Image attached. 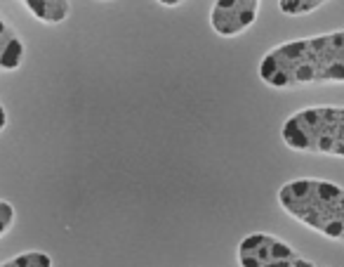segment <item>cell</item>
Wrapping results in <instances>:
<instances>
[{
    "label": "cell",
    "instance_id": "obj_6",
    "mask_svg": "<svg viewBox=\"0 0 344 267\" xmlns=\"http://www.w3.org/2000/svg\"><path fill=\"white\" fill-rule=\"evenodd\" d=\"M15 220V211H12V206L8 201H0V234H5L8 227L12 225Z\"/></svg>",
    "mask_w": 344,
    "mask_h": 267
},
{
    "label": "cell",
    "instance_id": "obj_9",
    "mask_svg": "<svg viewBox=\"0 0 344 267\" xmlns=\"http://www.w3.org/2000/svg\"><path fill=\"white\" fill-rule=\"evenodd\" d=\"M5 123H8V116H5V109L0 107V130L5 128Z\"/></svg>",
    "mask_w": 344,
    "mask_h": 267
},
{
    "label": "cell",
    "instance_id": "obj_2",
    "mask_svg": "<svg viewBox=\"0 0 344 267\" xmlns=\"http://www.w3.org/2000/svg\"><path fill=\"white\" fill-rule=\"evenodd\" d=\"M24 45L17 33L0 19V69H17L22 64Z\"/></svg>",
    "mask_w": 344,
    "mask_h": 267
},
{
    "label": "cell",
    "instance_id": "obj_7",
    "mask_svg": "<svg viewBox=\"0 0 344 267\" xmlns=\"http://www.w3.org/2000/svg\"><path fill=\"white\" fill-rule=\"evenodd\" d=\"M238 260H241V267H262V262L252 253H238Z\"/></svg>",
    "mask_w": 344,
    "mask_h": 267
},
{
    "label": "cell",
    "instance_id": "obj_8",
    "mask_svg": "<svg viewBox=\"0 0 344 267\" xmlns=\"http://www.w3.org/2000/svg\"><path fill=\"white\" fill-rule=\"evenodd\" d=\"M292 267H316V265H313V262H309V260H302V258H297V255H295V258H292Z\"/></svg>",
    "mask_w": 344,
    "mask_h": 267
},
{
    "label": "cell",
    "instance_id": "obj_4",
    "mask_svg": "<svg viewBox=\"0 0 344 267\" xmlns=\"http://www.w3.org/2000/svg\"><path fill=\"white\" fill-rule=\"evenodd\" d=\"M325 0H281V10L285 15H304L316 10Z\"/></svg>",
    "mask_w": 344,
    "mask_h": 267
},
{
    "label": "cell",
    "instance_id": "obj_3",
    "mask_svg": "<svg viewBox=\"0 0 344 267\" xmlns=\"http://www.w3.org/2000/svg\"><path fill=\"white\" fill-rule=\"evenodd\" d=\"M26 8L43 22H64L69 15L66 0H26Z\"/></svg>",
    "mask_w": 344,
    "mask_h": 267
},
{
    "label": "cell",
    "instance_id": "obj_5",
    "mask_svg": "<svg viewBox=\"0 0 344 267\" xmlns=\"http://www.w3.org/2000/svg\"><path fill=\"white\" fill-rule=\"evenodd\" d=\"M269 251H271V260H290V258H295V253H292V248H290L288 244H283V241H278L276 236H271V244H269Z\"/></svg>",
    "mask_w": 344,
    "mask_h": 267
},
{
    "label": "cell",
    "instance_id": "obj_1",
    "mask_svg": "<svg viewBox=\"0 0 344 267\" xmlns=\"http://www.w3.org/2000/svg\"><path fill=\"white\" fill-rule=\"evenodd\" d=\"M257 3L259 0H217L210 15L212 29L219 36H238L255 22Z\"/></svg>",
    "mask_w": 344,
    "mask_h": 267
}]
</instances>
